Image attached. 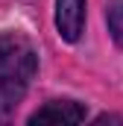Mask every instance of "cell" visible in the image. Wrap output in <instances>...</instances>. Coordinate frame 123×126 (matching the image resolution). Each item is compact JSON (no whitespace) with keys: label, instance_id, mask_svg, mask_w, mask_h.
Returning <instances> with one entry per match:
<instances>
[{"label":"cell","instance_id":"1","mask_svg":"<svg viewBox=\"0 0 123 126\" xmlns=\"http://www.w3.org/2000/svg\"><path fill=\"white\" fill-rule=\"evenodd\" d=\"M35 70L38 56L30 41L18 35H0V117L21 103Z\"/></svg>","mask_w":123,"mask_h":126},{"label":"cell","instance_id":"2","mask_svg":"<svg viewBox=\"0 0 123 126\" xmlns=\"http://www.w3.org/2000/svg\"><path fill=\"white\" fill-rule=\"evenodd\" d=\"M85 27V0H56V30L64 41H79Z\"/></svg>","mask_w":123,"mask_h":126},{"label":"cell","instance_id":"3","mask_svg":"<svg viewBox=\"0 0 123 126\" xmlns=\"http://www.w3.org/2000/svg\"><path fill=\"white\" fill-rule=\"evenodd\" d=\"M79 120H85V109L73 100H53L30 117V123H62V126L79 123Z\"/></svg>","mask_w":123,"mask_h":126},{"label":"cell","instance_id":"4","mask_svg":"<svg viewBox=\"0 0 123 126\" xmlns=\"http://www.w3.org/2000/svg\"><path fill=\"white\" fill-rule=\"evenodd\" d=\"M106 21H108V32L114 35V41L123 47V0H108Z\"/></svg>","mask_w":123,"mask_h":126}]
</instances>
